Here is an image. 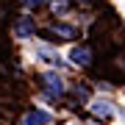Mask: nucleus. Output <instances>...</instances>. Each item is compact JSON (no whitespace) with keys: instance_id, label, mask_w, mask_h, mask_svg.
<instances>
[{"instance_id":"5","label":"nucleus","mask_w":125,"mask_h":125,"mask_svg":"<svg viewBox=\"0 0 125 125\" xmlns=\"http://www.w3.org/2000/svg\"><path fill=\"white\" fill-rule=\"evenodd\" d=\"M94 114H106L108 117V103H94Z\"/></svg>"},{"instance_id":"1","label":"nucleus","mask_w":125,"mask_h":125,"mask_svg":"<svg viewBox=\"0 0 125 125\" xmlns=\"http://www.w3.org/2000/svg\"><path fill=\"white\" fill-rule=\"evenodd\" d=\"M42 81H45V92L50 94V97H61L64 94V83H61V78H58L56 72H45Z\"/></svg>"},{"instance_id":"4","label":"nucleus","mask_w":125,"mask_h":125,"mask_svg":"<svg viewBox=\"0 0 125 125\" xmlns=\"http://www.w3.org/2000/svg\"><path fill=\"white\" fill-rule=\"evenodd\" d=\"M17 33H20V36H28V33H33V25H31V20H22V22L17 25Z\"/></svg>"},{"instance_id":"3","label":"nucleus","mask_w":125,"mask_h":125,"mask_svg":"<svg viewBox=\"0 0 125 125\" xmlns=\"http://www.w3.org/2000/svg\"><path fill=\"white\" fill-rule=\"evenodd\" d=\"M50 122V114L47 111H31L25 117V125H47Z\"/></svg>"},{"instance_id":"2","label":"nucleus","mask_w":125,"mask_h":125,"mask_svg":"<svg viewBox=\"0 0 125 125\" xmlns=\"http://www.w3.org/2000/svg\"><path fill=\"white\" fill-rule=\"evenodd\" d=\"M70 58H72L75 64H92V50H89V47H72Z\"/></svg>"}]
</instances>
